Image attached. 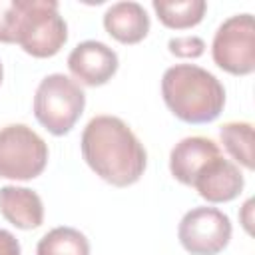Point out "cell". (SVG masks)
Returning <instances> with one entry per match:
<instances>
[{
	"instance_id": "obj_16",
	"label": "cell",
	"mask_w": 255,
	"mask_h": 255,
	"mask_svg": "<svg viewBox=\"0 0 255 255\" xmlns=\"http://www.w3.org/2000/svg\"><path fill=\"white\" fill-rule=\"evenodd\" d=\"M20 22V0H0V42L16 44Z\"/></svg>"
},
{
	"instance_id": "obj_18",
	"label": "cell",
	"mask_w": 255,
	"mask_h": 255,
	"mask_svg": "<svg viewBox=\"0 0 255 255\" xmlns=\"http://www.w3.org/2000/svg\"><path fill=\"white\" fill-rule=\"evenodd\" d=\"M0 255H22L18 239L6 229H0Z\"/></svg>"
},
{
	"instance_id": "obj_4",
	"label": "cell",
	"mask_w": 255,
	"mask_h": 255,
	"mask_svg": "<svg viewBox=\"0 0 255 255\" xmlns=\"http://www.w3.org/2000/svg\"><path fill=\"white\" fill-rule=\"evenodd\" d=\"M86 108V94L80 84L64 74H48L34 94V116L52 135L72 131Z\"/></svg>"
},
{
	"instance_id": "obj_9",
	"label": "cell",
	"mask_w": 255,
	"mask_h": 255,
	"mask_svg": "<svg viewBox=\"0 0 255 255\" xmlns=\"http://www.w3.org/2000/svg\"><path fill=\"white\" fill-rule=\"evenodd\" d=\"M243 185L245 179L239 165L223 155H217L207 161L191 183L199 197L209 203H227L235 199L243 191Z\"/></svg>"
},
{
	"instance_id": "obj_5",
	"label": "cell",
	"mask_w": 255,
	"mask_h": 255,
	"mask_svg": "<svg viewBox=\"0 0 255 255\" xmlns=\"http://www.w3.org/2000/svg\"><path fill=\"white\" fill-rule=\"evenodd\" d=\"M48 143L26 124L0 128V177L28 181L48 163Z\"/></svg>"
},
{
	"instance_id": "obj_3",
	"label": "cell",
	"mask_w": 255,
	"mask_h": 255,
	"mask_svg": "<svg viewBox=\"0 0 255 255\" xmlns=\"http://www.w3.org/2000/svg\"><path fill=\"white\" fill-rule=\"evenodd\" d=\"M68 42V24L56 0H20L16 44L34 58H52Z\"/></svg>"
},
{
	"instance_id": "obj_20",
	"label": "cell",
	"mask_w": 255,
	"mask_h": 255,
	"mask_svg": "<svg viewBox=\"0 0 255 255\" xmlns=\"http://www.w3.org/2000/svg\"><path fill=\"white\" fill-rule=\"evenodd\" d=\"M2 78H4V68H2V62H0V84H2Z\"/></svg>"
},
{
	"instance_id": "obj_6",
	"label": "cell",
	"mask_w": 255,
	"mask_h": 255,
	"mask_svg": "<svg viewBox=\"0 0 255 255\" xmlns=\"http://www.w3.org/2000/svg\"><path fill=\"white\" fill-rule=\"evenodd\" d=\"M213 62L227 74L249 76L255 70V22L251 14L223 20L211 42Z\"/></svg>"
},
{
	"instance_id": "obj_14",
	"label": "cell",
	"mask_w": 255,
	"mask_h": 255,
	"mask_svg": "<svg viewBox=\"0 0 255 255\" xmlns=\"http://www.w3.org/2000/svg\"><path fill=\"white\" fill-rule=\"evenodd\" d=\"M36 255H90V241L74 227H54L38 241Z\"/></svg>"
},
{
	"instance_id": "obj_11",
	"label": "cell",
	"mask_w": 255,
	"mask_h": 255,
	"mask_svg": "<svg viewBox=\"0 0 255 255\" xmlns=\"http://www.w3.org/2000/svg\"><path fill=\"white\" fill-rule=\"evenodd\" d=\"M0 213L18 229H36L44 223V203L34 189L4 185L0 187Z\"/></svg>"
},
{
	"instance_id": "obj_8",
	"label": "cell",
	"mask_w": 255,
	"mask_h": 255,
	"mask_svg": "<svg viewBox=\"0 0 255 255\" xmlns=\"http://www.w3.org/2000/svg\"><path fill=\"white\" fill-rule=\"evenodd\" d=\"M120 60L116 50L98 40L80 42L68 56L70 74L84 86L98 88L108 84L118 72Z\"/></svg>"
},
{
	"instance_id": "obj_17",
	"label": "cell",
	"mask_w": 255,
	"mask_h": 255,
	"mask_svg": "<svg viewBox=\"0 0 255 255\" xmlns=\"http://www.w3.org/2000/svg\"><path fill=\"white\" fill-rule=\"evenodd\" d=\"M167 50H169V54H173V56H177V58L193 60V58L203 56V52H205V42H203V38L193 36V34H191V36H175V38H169Z\"/></svg>"
},
{
	"instance_id": "obj_2",
	"label": "cell",
	"mask_w": 255,
	"mask_h": 255,
	"mask_svg": "<svg viewBox=\"0 0 255 255\" xmlns=\"http://www.w3.org/2000/svg\"><path fill=\"white\" fill-rule=\"evenodd\" d=\"M161 96L169 112L185 124H209L225 106L223 84L195 64H175L163 72Z\"/></svg>"
},
{
	"instance_id": "obj_19",
	"label": "cell",
	"mask_w": 255,
	"mask_h": 255,
	"mask_svg": "<svg viewBox=\"0 0 255 255\" xmlns=\"http://www.w3.org/2000/svg\"><path fill=\"white\" fill-rule=\"evenodd\" d=\"M251 203H253V201L249 199V201H247V203L243 205V213H245V219H243V225H245V229H247L249 233H251V219H249V215H247V213L251 211Z\"/></svg>"
},
{
	"instance_id": "obj_10",
	"label": "cell",
	"mask_w": 255,
	"mask_h": 255,
	"mask_svg": "<svg viewBox=\"0 0 255 255\" xmlns=\"http://www.w3.org/2000/svg\"><path fill=\"white\" fill-rule=\"evenodd\" d=\"M217 155H221V149L211 137H203V135L183 137L171 147L169 171L179 183L191 185L195 175L203 169V165Z\"/></svg>"
},
{
	"instance_id": "obj_7",
	"label": "cell",
	"mask_w": 255,
	"mask_h": 255,
	"mask_svg": "<svg viewBox=\"0 0 255 255\" xmlns=\"http://www.w3.org/2000/svg\"><path fill=\"white\" fill-rule=\"evenodd\" d=\"M231 221L217 207H193L189 209L177 227V239L181 247L191 255H217L231 241Z\"/></svg>"
},
{
	"instance_id": "obj_15",
	"label": "cell",
	"mask_w": 255,
	"mask_h": 255,
	"mask_svg": "<svg viewBox=\"0 0 255 255\" xmlns=\"http://www.w3.org/2000/svg\"><path fill=\"white\" fill-rule=\"evenodd\" d=\"M227 153L245 169H253V126L249 122H227L219 129Z\"/></svg>"
},
{
	"instance_id": "obj_1",
	"label": "cell",
	"mask_w": 255,
	"mask_h": 255,
	"mask_svg": "<svg viewBox=\"0 0 255 255\" xmlns=\"http://www.w3.org/2000/svg\"><path fill=\"white\" fill-rule=\"evenodd\" d=\"M80 147L90 169L116 187L133 185L147 167L143 143L116 116L92 118L82 131Z\"/></svg>"
},
{
	"instance_id": "obj_12",
	"label": "cell",
	"mask_w": 255,
	"mask_h": 255,
	"mask_svg": "<svg viewBox=\"0 0 255 255\" xmlns=\"http://www.w3.org/2000/svg\"><path fill=\"white\" fill-rule=\"evenodd\" d=\"M104 28L120 44H137L149 32V16L139 2H116L104 12Z\"/></svg>"
},
{
	"instance_id": "obj_13",
	"label": "cell",
	"mask_w": 255,
	"mask_h": 255,
	"mask_svg": "<svg viewBox=\"0 0 255 255\" xmlns=\"http://www.w3.org/2000/svg\"><path fill=\"white\" fill-rule=\"evenodd\" d=\"M159 22L171 30H187L197 26L207 10L205 0H177V2H151Z\"/></svg>"
}]
</instances>
